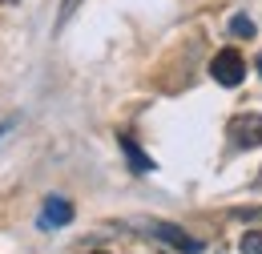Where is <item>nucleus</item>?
Masks as SVG:
<instances>
[{
    "instance_id": "f257e3e1",
    "label": "nucleus",
    "mask_w": 262,
    "mask_h": 254,
    "mask_svg": "<svg viewBox=\"0 0 262 254\" xmlns=\"http://www.w3.org/2000/svg\"><path fill=\"white\" fill-rule=\"evenodd\" d=\"M210 77H214L218 85H226V89H238V85L246 81V61H242V53H238V49H222V53H214V61H210Z\"/></svg>"
},
{
    "instance_id": "f03ea898",
    "label": "nucleus",
    "mask_w": 262,
    "mask_h": 254,
    "mask_svg": "<svg viewBox=\"0 0 262 254\" xmlns=\"http://www.w3.org/2000/svg\"><path fill=\"white\" fill-rule=\"evenodd\" d=\"M154 238H162V242H169L173 250H182V254H202V242L198 238H190L182 226H173V222H158V218H149V222H141Z\"/></svg>"
},
{
    "instance_id": "7ed1b4c3",
    "label": "nucleus",
    "mask_w": 262,
    "mask_h": 254,
    "mask_svg": "<svg viewBox=\"0 0 262 254\" xmlns=\"http://www.w3.org/2000/svg\"><path fill=\"white\" fill-rule=\"evenodd\" d=\"M230 137L238 150H258L262 145V117L258 113H238L230 121Z\"/></svg>"
},
{
    "instance_id": "20e7f679",
    "label": "nucleus",
    "mask_w": 262,
    "mask_h": 254,
    "mask_svg": "<svg viewBox=\"0 0 262 254\" xmlns=\"http://www.w3.org/2000/svg\"><path fill=\"white\" fill-rule=\"evenodd\" d=\"M69 222H73V202L69 198H45L40 226H69Z\"/></svg>"
},
{
    "instance_id": "39448f33",
    "label": "nucleus",
    "mask_w": 262,
    "mask_h": 254,
    "mask_svg": "<svg viewBox=\"0 0 262 254\" xmlns=\"http://www.w3.org/2000/svg\"><path fill=\"white\" fill-rule=\"evenodd\" d=\"M117 145H121V154H125V161H129L133 174H154V158H145V154L137 150L133 137H117Z\"/></svg>"
},
{
    "instance_id": "423d86ee",
    "label": "nucleus",
    "mask_w": 262,
    "mask_h": 254,
    "mask_svg": "<svg viewBox=\"0 0 262 254\" xmlns=\"http://www.w3.org/2000/svg\"><path fill=\"white\" fill-rule=\"evenodd\" d=\"M238 250L242 254H262V230H246L238 238Z\"/></svg>"
},
{
    "instance_id": "0eeeda50",
    "label": "nucleus",
    "mask_w": 262,
    "mask_h": 254,
    "mask_svg": "<svg viewBox=\"0 0 262 254\" xmlns=\"http://www.w3.org/2000/svg\"><path fill=\"white\" fill-rule=\"evenodd\" d=\"M230 32H234V36H246V40H250V36H254V20H250V16H234V20H230Z\"/></svg>"
},
{
    "instance_id": "6e6552de",
    "label": "nucleus",
    "mask_w": 262,
    "mask_h": 254,
    "mask_svg": "<svg viewBox=\"0 0 262 254\" xmlns=\"http://www.w3.org/2000/svg\"><path fill=\"white\" fill-rule=\"evenodd\" d=\"M73 8H77V0H65V12H73Z\"/></svg>"
},
{
    "instance_id": "1a4fd4ad",
    "label": "nucleus",
    "mask_w": 262,
    "mask_h": 254,
    "mask_svg": "<svg viewBox=\"0 0 262 254\" xmlns=\"http://www.w3.org/2000/svg\"><path fill=\"white\" fill-rule=\"evenodd\" d=\"M258 73H262V53H258Z\"/></svg>"
},
{
    "instance_id": "9d476101",
    "label": "nucleus",
    "mask_w": 262,
    "mask_h": 254,
    "mask_svg": "<svg viewBox=\"0 0 262 254\" xmlns=\"http://www.w3.org/2000/svg\"><path fill=\"white\" fill-rule=\"evenodd\" d=\"M89 254H109V250H89Z\"/></svg>"
},
{
    "instance_id": "9b49d317",
    "label": "nucleus",
    "mask_w": 262,
    "mask_h": 254,
    "mask_svg": "<svg viewBox=\"0 0 262 254\" xmlns=\"http://www.w3.org/2000/svg\"><path fill=\"white\" fill-rule=\"evenodd\" d=\"M8 4H12V0H8Z\"/></svg>"
}]
</instances>
